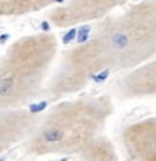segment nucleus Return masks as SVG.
Returning a JSON list of instances; mask_svg holds the SVG:
<instances>
[{"mask_svg":"<svg viewBox=\"0 0 156 161\" xmlns=\"http://www.w3.org/2000/svg\"><path fill=\"white\" fill-rule=\"evenodd\" d=\"M61 0H0V17H22L35 14Z\"/></svg>","mask_w":156,"mask_h":161,"instance_id":"nucleus-9","label":"nucleus"},{"mask_svg":"<svg viewBox=\"0 0 156 161\" xmlns=\"http://www.w3.org/2000/svg\"><path fill=\"white\" fill-rule=\"evenodd\" d=\"M42 117L26 108L0 110V154L21 142H26Z\"/></svg>","mask_w":156,"mask_h":161,"instance_id":"nucleus-8","label":"nucleus"},{"mask_svg":"<svg viewBox=\"0 0 156 161\" xmlns=\"http://www.w3.org/2000/svg\"><path fill=\"white\" fill-rule=\"evenodd\" d=\"M115 69L105 42L99 36L71 46L59 54L55 68L50 74L42 96L59 102L76 95L90 85L102 72Z\"/></svg>","mask_w":156,"mask_h":161,"instance_id":"nucleus-4","label":"nucleus"},{"mask_svg":"<svg viewBox=\"0 0 156 161\" xmlns=\"http://www.w3.org/2000/svg\"><path fill=\"white\" fill-rule=\"evenodd\" d=\"M113 111V100L107 93L59 100L42 117L26 140V152L36 157L78 156L104 135Z\"/></svg>","mask_w":156,"mask_h":161,"instance_id":"nucleus-1","label":"nucleus"},{"mask_svg":"<svg viewBox=\"0 0 156 161\" xmlns=\"http://www.w3.org/2000/svg\"><path fill=\"white\" fill-rule=\"evenodd\" d=\"M120 142L127 161H142L156 156V117L142 118L124 126Z\"/></svg>","mask_w":156,"mask_h":161,"instance_id":"nucleus-7","label":"nucleus"},{"mask_svg":"<svg viewBox=\"0 0 156 161\" xmlns=\"http://www.w3.org/2000/svg\"><path fill=\"white\" fill-rule=\"evenodd\" d=\"M47 161H75V160H72V158H55V160H47ZM78 161H80V160H78Z\"/></svg>","mask_w":156,"mask_h":161,"instance_id":"nucleus-11","label":"nucleus"},{"mask_svg":"<svg viewBox=\"0 0 156 161\" xmlns=\"http://www.w3.org/2000/svg\"><path fill=\"white\" fill-rule=\"evenodd\" d=\"M142 161H156V156H152V157H149V158H145Z\"/></svg>","mask_w":156,"mask_h":161,"instance_id":"nucleus-12","label":"nucleus"},{"mask_svg":"<svg viewBox=\"0 0 156 161\" xmlns=\"http://www.w3.org/2000/svg\"><path fill=\"white\" fill-rule=\"evenodd\" d=\"M93 35L105 42L115 69L130 71L156 56V0H141L102 19Z\"/></svg>","mask_w":156,"mask_h":161,"instance_id":"nucleus-3","label":"nucleus"},{"mask_svg":"<svg viewBox=\"0 0 156 161\" xmlns=\"http://www.w3.org/2000/svg\"><path fill=\"white\" fill-rule=\"evenodd\" d=\"M57 54L51 32L29 33L8 45L0 57V110L24 108L42 96Z\"/></svg>","mask_w":156,"mask_h":161,"instance_id":"nucleus-2","label":"nucleus"},{"mask_svg":"<svg viewBox=\"0 0 156 161\" xmlns=\"http://www.w3.org/2000/svg\"><path fill=\"white\" fill-rule=\"evenodd\" d=\"M130 0H61L48 13V21L55 28H73L111 17L113 11L127 6Z\"/></svg>","mask_w":156,"mask_h":161,"instance_id":"nucleus-5","label":"nucleus"},{"mask_svg":"<svg viewBox=\"0 0 156 161\" xmlns=\"http://www.w3.org/2000/svg\"><path fill=\"white\" fill-rule=\"evenodd\" d=\"M112 95L122 102L156 97V56L144 64L126 71L113 85Z\"/></svg>","mask_w":156,"mask_h":161,"instance_id":"nucleus-6","label":"nucleus"},{"mask_svg":"<svg viewBox=\"0 0 156 161\" xmlns=\"http://www.w3.org/2000/svg\"><path fill=\"white\" fill-rule=\"evenodd\" d=\"M80 161H119L116 149L108 136L101 135L78 154Z\"/></svg>","mask_w":156,"mask_h":161,"instance_id":"nucleus-10","label":"nucleus"}]
</instances>
